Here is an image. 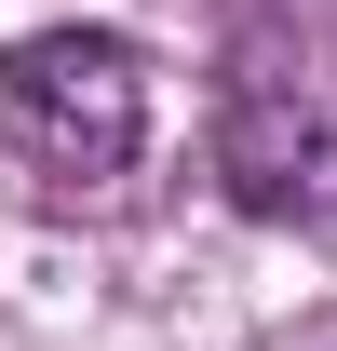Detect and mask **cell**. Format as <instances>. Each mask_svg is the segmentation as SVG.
Masks as SVG:
<instances>
[{
  "label": "cell",
  "instance_id": "1",
  "mask_svg": "<svg viewBox=\"0 0 337 351\" xmlns=\"http://www.w3.org/2000/svg\"><path fill=\"white\" fill-rule=\"evenodd\" d=\"M0 162L41 203H122L149 162V54L122 27H27L0 54Z\"/></svg>",
  "mask_w": 337,
  "mask_h": 351
},
{
  "label": "cell",
  "instance_id": "2",
  "mask_svg": "<svg viewBox=\"0 0 337 351\" xmlns=\"http://www.w3.org/2000/svg\"><path fill=\"white\" fill-rule=\"evenodd\" d=\"M216 176H229V203L270 230H324L337 217V108L297 68H243L229 108H216Z\"/></svg>",
  "mask_w": 337,
  "mask_h": 351
},
{
  "label": "cell",
  "instance_id": "3",
  "mask_svg": "<svg viewBox=\"0 0 337 351\" xmlns=\"http://www.w3.org/2000/svg\"><path fill=\"white\" fill-rule=\"evenodd\" d=\"M270 351H337V311H310V324H297V338H270Z\"/></svg>",
  "mask_w": 337,
  "mask_h": 351
}]
</instances>
